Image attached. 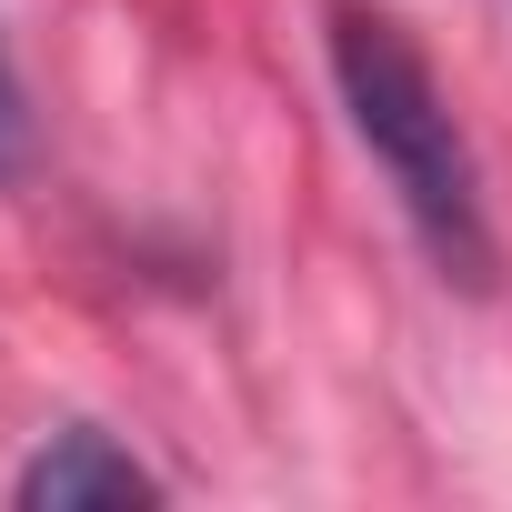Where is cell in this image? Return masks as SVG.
Instances as JSON below:
<instances>
[{
	"mask_svg": "<svg viewBox=\"0 0 512 512\" xmlns=\"http://www.w3.org/2000/svg\"><path fill=\"white\" fill-rule=\"evenodd\" d=\"M91 502H161V482L91 422L51 432L31 462H21V512H91Z\"/></svg>",
	"mask_w": 512,
	"mask_h": 512,
	"instance_id": "7a4b0ae2",
	"label": "cell"
},
{
	"mask_svg": "<svg viewBox=\"0 0 512 512\" xmlns=\"http://www.w3.org/2000/svg\"><path fill=\"white\" fill-rule=\"evenodd\" d=\"M332 81H342V111L362 131V151L382 161L402 221L422 231V251L442 262V282L482 292L492 282V211H482V171H472V141L432 81V61L412 51L402 21L342 0L332 11Z\"/></svg>",
	"mask_w": 512,
	"mask_h": 512,
	"instance_id": "6da1fadb",
	"label": "cell"
},
{
	"mask_svg": "<svg viewBox=\"0 0 512 512\" xmlns=\"http://www.w3.org/2000/svg\"><path fill=\"white\" fill-rule=\"evenodd\" d=\"M31 161V111H21V81H11V51H0V181Z\"/></svg>",
	"mask_w": 512,
	"mask_h": 512,
	"instance_id": "3957f363",
	"label": "cell"
}]
</instances>
